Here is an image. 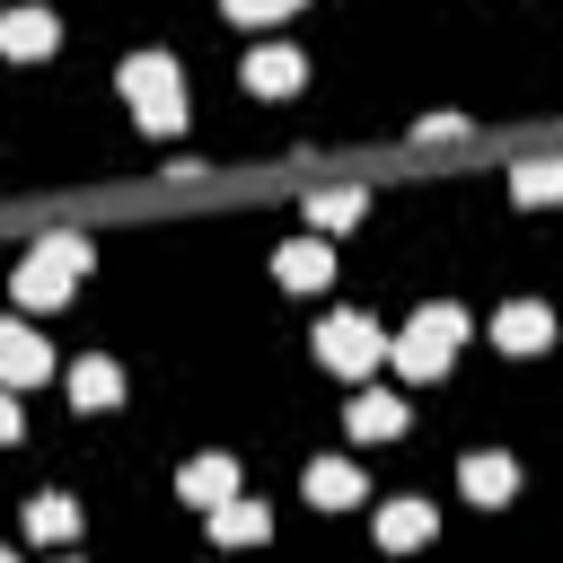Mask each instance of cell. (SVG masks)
<instances>
[{
    "mask_svg": "<svg viewBox=\"0 0 563 563\" xmlns=\"http://www.w3.org/2000/svg\"><path fill=\"white\" fill-rule=\"evenodd\" d=\"M123 106L150 141H176L185 132V88H176V62L167 53H132L123 62Z\"/></svg>",
    "mask_w": 563,
    "mask_h": 563,
    "instance_id": "1",
    "label": "cell"
},
{
    "mask_svg": "<svg viewBox=\"0 0 563 563\" xmlns=\"http://www.w3.org/2000/svg\"><path fill=\"white\" fill-rule=\"evenodd\" d=\"M79 273H88V238H44V246H26L18 255V273H9V290H18V308H62L70 290H79Z\"/></svg>",
    "mask_w": 563,
    "mask_h": 563,
    "instance_id": "2",
    "label": "cell"
},
{
    "mask_svg": "<svg viewBox=\"0 0 563 563\" xmlns=\"http://www.w3.org/2000/svg\"><path fill=\"white\" fill-rule=\"evenodd\" d=\"M457 343H466V308L431 299V308H413V325L396 334V369H405V378H449Z\"/></svg>",
    "mask_w": 563,
    "mask_h": 563,
    "instance_id": "3",
    "label": "cell"
},
{
    "mask_svg": "<svg viewBox=\"0 0 563 563\" xmlns=\"http://www.w3.org/2000/svg\"><path fill=\"white\" fill-rule=\"evenodd\" d=\"M317 361L334 369V378H369L378 361H387V334H378V317H361V308H334L325 325H317Z\"/></svg>",
    "mask_w": 563,
    "mask_h": 563,
    "instance_id": "4",
    "label": "cell"
},
{
    "mask_svg": "<svg viewBox=\"0 0 563 563\" xmlns=\"http://www.w3.org/2000/svg\"><path fill=\"white\" fill-rule=\"evenodd\" d=\"M35 378H53V343L35 325L0 317V387H35Z\"/></svg>",
    "mask_w": 563,
    "mask_h": 563,
    "instance_id": "5",
    "label": "cell"
},
{
    "mask_svg": "<svg viewBox=\"0 0 563 563\" xmlns=\"http://www.w3.org/2000/svg\"><path fill=\"white\" fill-rule=\"evenodd\" d=\"M273 282H282V290H325V282H334L325 238H290V246H273Z\"/></svg>",
    "mask_w": 563,
    "mask_h": 563,
    "instance_id": "6",
    "label": "cell"
},
{
    "mask_svg": "<svg viewBox=\"0 0 563 563\" xmlns=\"http://www.w3.org/2000/svg\"><path fill=\"white\" fill-rule=\"evenodd\" d=\"M53 44H62L53 9H9V18H0V53H9V62H44Z\"/></svg>",
    "mask_w": 563,
    "mask_h": 563,
    "instance_id": "7",
    "label": "cell"
},
{
    "mask_svg": "<svg viewBox=\"0 0 563 563\" xmlns=\"http://www.w3.org/2000/svg\"><path fill=\"white\" fill-rule=\"evenodd\" d=\"M299 79H308V62H299L290 44H264V53H246V88H255V97H299Z\"/></svg>",
    "mask_w": 563,
    "mask_h": 563,
    "instance_id": "8",
    "label": "cell"
},
{
    "mask_svg": "<svg viewBox=\"0 0 563 563\" xmlns=\"http://www.w3.org/2000/svg\"><path fill=\"white\" fill-rule=\"evenodd\" d=\"M545 334H554V317H545L537 299H519V308H501V317H493V343H501V352H519V361H528V352H545Z\"/></svg>",
    "mask_w": 563,
    "mask_h": 563,
    "instance_id": "9",
    "label": "cell"
},
{
    "mask_svg": "<svg viewBox=\"0 0 563 563\" xmlns=\"http://www.w3.org/2000/svg\"><path fill=\"white\" fill-rule=\"evenodd\" d=\"M176 493H185L194 510H211L220 493H238V457H220V449H211V457H185V475H176Z\"/></svg>",
    "mask_w": 563,
    "mask_h": 563,
    "instance_id": "10",
    "label": "cell"
},
{
    "mask_svg": "<svg viewBox=\"0 0 563 563\" xmlns=\"http://www.w3.org/2000/svg\"><path fill=\"white\" fill-rule=\"evenodd\" d=\"M361 493H369V484H361L352 457H317V466H308V501H317V510H352Z\"/></svg>",
    "mask_w": 563,
    "mask_h": 563,
    "instance_id": "11",
    "label": "cell"
},
{
    "mask_svg": "<svg viewBox=\"0 0 563 563\" xmlns=\"http://www.w3.org/2000/svg\"><path fill=\"white\" fill-rule=\"evenodd\" d=\"M431 528H440V519H431L422 493H405V501L378 510V545H396V554H405V545H431Z\"/></svg>",
    "mask_w": 563,
    "mask_h": 563,
    "instance_id": "12",
    "label": "cell"
},
{
    "mask_svg": "<svg viewBox=\"0 0 563 563\" xmlns=\"http://www.w3.org/2000/svg\"><path fill=\"white\" fill-rule=\"evenodd\" d=\"M361 211H369V194H361V185L308 194V229H317V238H343V229H361Z\"/></svg>",
    "mask_w": 563,
    "mask_h": 563,
    "instance_id": "13",
    "label": "cell"
},
{
    "mask_svg": "<svg viewBox=\"0 0 563 563\" xmlns=\"http://www.w3.org/2000/svg\"><path fill=\"white\" fill-rule=\"evenodd\" d=\"M457 484H466V501H484V510H493V501H510V484H519V466H510L501 449H493V457L475 449V457L457 466Z\"/></svg>",
    "mask_w": 563,
    "mask_h": 563,
    "instance_id": "14",
    "label": "cell"
},
{
    "mask_svg": "<svg viewBox=\"0 0 563 563\" xmlns=\"http://www.w3.org/2000/svg\"><path fill=\"white\" fill-rule=\"evenodd\" d=\"M26 537H35V545H70V537H79V501H70V493H35V501H26Z\"/></svg>",
    "mask_w": 563,
    "mask_h": 563,
    "instance_id": "15",
    "label": "cell"
},
{
    "mask_svg": "<svg viewBox=\"0 0 563 563\" xmlns=\"http://www.w3.org/2000/svg\"><path fill=\"white\" fill-rule=\"evenodd\" d=\"M114 396H123V369H114V361H70V405L106 413Z\"/></svg>",
    "mask_w": 563,
    "mask_h": 563,
    "instance_id": "16",
    "label": "cell"
},
{
    "mask_svg": "<svg viewBox=\"0 0 563 563\" xmlns=\"http://www.w3.org/2000/svg\"><path fill=\"white\" fill-rule=\"evenodd\" d=\"M343 422H352V440H396V431H405V405L369 387V396H352V413H343Z\"/></svg>",
    "mask_w": 563,
    "mask_h": 563,
    "instance_id": "17",
    "label": "cell"
},
{
    "mask_svg": "<svg viewBox=\"0 0 563 563\" xmlns=\"http://www.w3.org/2000/svg\"><path fill=\"white\" fill-rule=\"evenodd\" d=\"M211 537H220V545H255V537H264V510L238 501V493H220V501H211Z\"/></svg>",
    "mask_w": 563,
    "mask_h": 563,
    "instance_id": "18",
    "label": "cell"
},
{
    "mask_svg": "<svg viewBox=\"0 0 563 563\" xmlns=\"http://www.w3.org/2000/svg\"><path fill=\"white\" fill-rule=\"evenodd\" d=\"M510 185H519V202H554V185H563V167H554V158H528V167H519Z\"/></svg>",
    "mask_w": 563,
    "mask_h": 563,
    "instance_id": "19",
    "label": "cell"
},
{
    "mask_svg": "<svg viewBox=\"0 0 563 563\" xmlns=\"http://www.w3.org/2000/svg\"><path fill=\"white\" fill-rule=\"evenodd\" d=\"M220 9H229V18H246V26H273V18H290L299 0H220Z\"/></svg>",
    "mask_w": 563,
    "mask_h": 563,
    "instance_id": "20",
    "label": "cell"
},
{
    "mask_svg": "<svg viewBox=\"0 0 563 563\" xmlns=\"http://www.w3.org/2000/svg\"><path fill=\"white\" fill-rule=\"evenodd\" d=\"M18 431H26V422H18V405H9V387H0V449H9Z\"/></svg>",
    "mask_w": 563,
    "mask_h": 563,
    "instance_id": "21",
    "label": "cell"
}]
</instances>
